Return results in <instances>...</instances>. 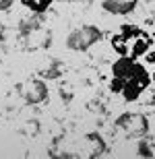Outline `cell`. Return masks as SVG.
I'll list each match as a JSON object with an SVG mask.
<instances>
[{"instance_id":"6da1fadb","label":"cell","mask_w":155,"mask_h":159,"mask_svg":"<svg viewBox=\"0 0 155 159\" xmlns=\"http://www.w3.org/2000/svg\"><path fill=\"white\" fill-rule=\"evenodd\" d=\"M99 37H102L99 29H95V27H83V29H77V31H72L71 35H68L66 46L71 48V50L81 52V50H87L89 46H93Z\"/></svg>"},{"instance_id":"7a4b0ae2","label":"cell","mask_w":155,"mask_h":159,"mask_svg":"<svg viewBox=\"0 0 155 159\" xmlns=\"http://www.w3.org/2000/svg\"><path fill=\"white\" fill-rule=\"evenodd\" d=\"M103 8L107 12H116V15H126L134 8V0H103Z\"/></svg>"},{"instance_id":"3957f363","label":"cell","mask_w":155,"mask_h":159,"mask_svg":"<svg viewBox=\"0 0 155 159\" xmlns=\"http://www.w3.org/2000/svg\"><path fill=\"white\" fill-rule=\"evenodd\" d=\"M114 77H118V79H130L132 77V70H134V62H132V58H120L116 64H114Z\"/></svg>"},{"instance_id":"277c9868","label":"cell","mask_w":155,"mask_h":159,"mask_svg":"<svg viewBox=\"0 0 155 159\" xmlns=\"http://www.w3.org/2000/svg\"><path fill=\"white\" fill-rule=\"evenodd\" d=\"M143 89L145 87L139 81H134V79H126V81H124V87H122V93H124V97L128 101H134L139 95H141V91H143Z\"/></svg>"},{"instance_id":"5b68a950","label":"cell","mask_w":155,"mask_h":159,"mask_svg":"<svg viewBox=\"0 0 155 159\" xmlns=\"http://www.w3.org/2000/svg\"><path fill=\"white\" fill-rule=\"evenodd\" d=\"M46 95H48L46 85H43V83H33L31 89H29V93H27V99H29L31 103H39V101L46 99Z\"/></svg>"},{"instance_id":"8992f818","label":"cell","mask_w":155,"mask_h":159,"mask_svg":"<svg viewBox=\"0 0 155 159\" xmlns=\"http://www.w3.org/2000/svg\"><path fill=\"white\" fill-rule=\"evenodd\" d=\"M23 4L29 6V8H33V11H37V12H43L50 4H52V0H23Z\"/></svg>"},{"instance_id":"52a82bcc","label":"cell","mask_w":155,"mask_h":159,"mask_svg":"<svg viewBox=\"0 0 155 159\" xmlns=\"http://www.w3.org/2000/svg\"><path fill=\"white\" fill-rule=\"evenodd\" d=\"M110 87H112V91H118V93H122V87H124V79H114L112 81V85H110Z\"/></svg>"},{"instance_id":"ba28073f","label":"cell","mask_w":155,"mask_h":159,"mask_svg":"<svg viewBox=\"0 0 155 159\" xmlns=\"http://www.w3.org/2000/svg\"><path fill=\"white\" fill-rule=\"evenodd\" d=\"M139 155H143V157H151V149L145 145V143H141L139 145Z\"/></svg>"},{"instance_id":"9c48e42d","label":"cell","mask_w":155,"mask_h":159,"mask_svg":"<svg viewBox=\"0 0 155 159\" xmlns=\"http://www.w3.org/2000/svg\"><path fill=\"white\" fill-rule=\"evenodd\" d=\"M15 0H0V11H6V8H11V4Z\"/></svg>"},{"instance_id":"30bf717a","label":"cell","mask_w":155,"mask_h":159,"mask_svg":"<svg viewBox=\"0 0 155 159\" xmlns=\"http://www.w3.org/2000/svg\"><path fill=\"white\" fill-rule=\"evenodd\" d=\"M145 50V41H139L137 46H134V50H132V54H141Z\"/></svg>"},{"instance_id":"8fae6325","label":"cell","mask_w":155,"mask_h":159,"mask_svg":"<svg viewBox=\"0 0 155 159\" xmlns=\"http://www.w3.org/2000/svg\"><path fill=\"white\" fill-rule=\"evenodd\" d=\"M153 79H155V75H153Z\"/></svg>"}]
</instances>
